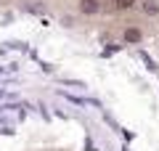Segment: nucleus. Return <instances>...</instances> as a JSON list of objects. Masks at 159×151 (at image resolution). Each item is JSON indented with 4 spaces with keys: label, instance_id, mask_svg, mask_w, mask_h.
I'll return each instance as SVG.
<instances>
[{
    "label": "nucleus",
    "instance_id": "3",
    "mask_svg": "<svg viewBox=\"0 0 159 151\" xmlns=\"http://www.w3.org/2000/svg\"><path fill=\"white\" fill-rule=\"evenodd\" d=\"M141 11L146 13V16H159V0H143Z\"/></svg>",
    "mask_w": 159,
    "mask_h": 151
},
{
    "label": "nucleus",
    "instance_id": "2",
    "mask_svg": "<svg viewBox=\"0 0 159 151\" xmlns=\"http://www.w3.org/2000/svg\"><path fill=\"white\" fill-rule=\"evenodd\" d=\"M122 40H125V43H141L143 40V32L138 27H127L125 32H122Z\"/></svg>",
    "mask_w": 159,
    "mask_h": 151
},
{
    "label": "nucleus",
    "instance_id": "1",
    "mask_svg": "<svg viewBox=\"0 0 159 151\" xmlns=\"http://www.w3.org/2000/svg\"><path fill=\"white\" fill-rule=\"evenodd\" d=\"M80 13H85V16L101 13V0H80Z\"/></svg>",
    "mask_w": 159,
    "mask_h": 151
},
{
    "label": "nucleus",
    "instance_id": "4",
    "mask_svg": "<svg viewBox=\"0 0 159 151\" xmlns=\"http://www.w3.org/2000/svg\"><path fill=\"white\" fill-rule=\"evenodd\" d=\"M135 8V0H114V11L125 13V11H133Z\"/></svg>",
    "mask_w": 159,
    "mask_h": 151
}]
</instances>
